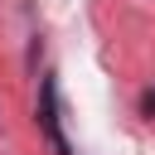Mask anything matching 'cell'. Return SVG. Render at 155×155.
<instances>
[{"mask_svg": "<svg viewBox=\"0 0 155 155\" xmlns=\"http://www.w3.org/2000/svg\"><path fill=\"white\" fill-rule=\"evenodd\" d=\"M140 111H145V116H155V92H145V97H140Z\"/></svg>", "mask_w": 155, "mask_h": 155, "instance_id": "2", "label": "cell"}, {"mask_svg": "<svg viewBox=\"0 0 155 155\" xmlns=\"http://www.w3.org/2000/svg\"><path fill=\"white\" fill-rule=\"evenodd\" d=\"M39 126H44V136L53 140V150H58V155H73V150H68V140H63V126H58V82H53V78H44V97H39Z\"/></svg>", "mask_w": 155, "mask_h": 155, "instance_id": "1", "label": "cell"}]
</instances>
